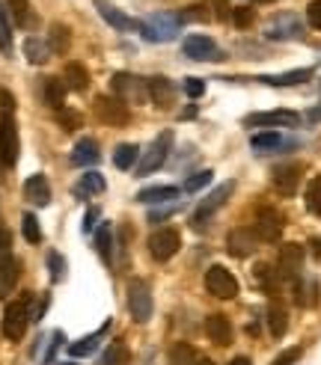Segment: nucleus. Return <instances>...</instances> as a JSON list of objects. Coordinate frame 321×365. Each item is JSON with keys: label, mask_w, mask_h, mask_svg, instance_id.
I'll use <instances>...</instances> for the list:
<instances>
[{"label": "nucleus", "mask_w": 321, "mask_h": 365, "mask_svg": "<svg viewBox=\"0 0 321 365\" xmlns=\"http://www.w3.org/2000/svg\"><path fill=\"white\" fill-rule=\"evenodd\" d=\"M179 30H182V21L172 12H152L149 18L137 21V33L146 42H172L179 36Z\"/></svg>", "instance_id": "obj_1"}, {"label": "nucleus", "mask_w": 321, "mask_h": 365, "mask_svg": "<svg viewBox=\"0 0 321 365\" xmlns=\"http://www.w3.org/2000/svg\"><path fill=\"white\" fill-rule=\"evenodd\" d=\"M170 152H172V131H164L149 143L146 152H140V160H137V167L134 170H137V175H152L155 170H160L167 163Z\"/></svg>", "instance_id": "obj_2"}, {"label": "nucleus", "mask_w": 321, "mask_h": 365, "mask_svg": "<svg viewBox=\"0 0 321 365\" xmlns=\"http://www.w3.org/2000/svg\"><path fill=\"white\" fill-rule=\"evenodd\" d=\"M30 303H33V294H24L15 303H9L4 312V336L18 342L27 333V324H30Z\"/></svg>", "instance_id": "obj_3"}, {"label": "nucleus", "mask_w": 321, "mask_h": 365, "mask_svg": "<svg viewBox=\"0 0 321 365\" xmlns=\"http://www.w3.org/2000/svg\"><path fill=\"white\" fill-rule=\"evenodd\" d=\"M235 193V181H224V184H217L212 193H208L200 205H196V211H193V217H191V226L193 229H203L205 226V220H212L214 217V211L217 208H224L226 205V199Z\"/></svg>", "instance_id": "obj_4"}, {"label": "nucleus", "mask_w": 321, "mask_h": 365, "mask_svg": "<svg viewBox=\"0 0 321 365\" xmlns=\"http://www.w3.org/2000/svg\"><path fill=\"white\" fill-rule=\"evenodd\" d=\"M110 86H114V95L122 98V102H131V104H143L149 98V86H146L143 78L137 74H128V71H116L110 78Z\"/></svg>", "instance_id": "obj_5"}, {"label": "nucleus", "mask_w": 321, "mask_h": 365, "mask_svg": "<svg viewBox=\"0 0 321 365\" xmlns=\"http://www.w3.org/2000/svg\"><path fill=\"white\" fill-rule=\"evenodd\" d=\"M205 291L217 300H232L238 294V280L224 268V264H212V268L205 270Z\"/></svg>", "instance_id": "obj_6"}, {"label": "nucleus", "mask_w": 321, "mask_h": 365, "mask_svg": "<svg viewBox=\"0 0 321 365\" xmlns=\"http://www.w3.org/2000/svg\"><path fill=\"white\" fill-rule=\"evenodd\" d=\"M265 39L274 42H289V39H303V24L298 15L292 12H282V15H274L265 24Z\"/></svg>", "instance_id": "obj_7"}, {"label": "nucleus", "mask_w": 321, "mask_h": 365, "mask_svg": "<svg viewBox=\"0 0 321 365\" xmlns=\"http://www.w3.org/2000/svg\"><path fill=\"white\" fill-rule=\"evenodd\" d=\"M93 110H95L98 122L114 125V128H122V125L131 122V113H128L125 102H122V98H116V95H114V98H110V95H98L95 104H93Z\"/></svg>", "instance_id": "obj_8"}, {"label": "nucleus", "mask_w": 321, "mask_h": 365, "mask_svg": "<svg viewBox=\"0 0 321 365\" xmlns=\"http://www.w3.org/2000/svg\"><path fill=\"white\" fill-rule=\"evenodd\" d=\"M301 116L294 110H268V113H250L244 116L247 128H294Z\"/></svg>", "instance_id": "obj_9"}, {"label": "nucleus", "mask_w": 321, "mask_h": 365, "mask_svg": "<svg viewBox=\"0 0 321 365\" xmlns=\"http://www.w3.org/2000/svg\"><path fill=\"white\" fill-rule=\"evenodd\" d=\"M152 294H149V285L140 282V280H134L128 285V312H131V318L134 321H140L146 324L152 318Z\"/></svg>", "instance_id": "obj_10"}, {"label": "nucleus", "mask_w": 321, "mask_h": 365, "mask_svg": "<svg viewBox=\"0 0 321 365\" xmlns=\"http://www.w3.org/2000/svg\"><path fill=\"white\" fill-rule=\"evenodd\" d=\"M301 270H303V247L301 244H286V247L280 249V259H277L280 280L298 282L301 280Z\"/></svg>", "instance_id": "obj_11"}, {"label": "nucleus", "mask_w": 321, "mask_h": 365, "mask_svg": "<svg viewBox=\"0 0 321 365\" xmlns=\"http://www.w3.org/2000/svg\"><path fill=\"white\" fill-rule=\"evenodd\" d=\"M182 54L188 60H196V62L224 60V51H220L214 39H208V36H188V39L182 42Z\"/></svg>", "instance_id": "obj_12"}, {"label": "nucleus", "mask_w": 321, "mask_h": 365, "mask_svg": "<svg viewBox=\"0 0 321 365\" xmlns=\"http://www.w3.org/2000/svg\"><path fill=\"white\" fill-rule=\"evenodd\" d=\"M0 160L4 167H15L18 160V125L12 116H0Z\"/></svg>", "instance_id": "obj_13"}, {"label": "nucleus", "mask_w": 321, "mask_h": 365, "mask_svg": "<svg viewBox=\"0 0 321 365\" xmlns=\"http://www.w3.org/2000/svg\"><path fill=\"white\" fill-rule=\"evenodd\" d=\"M179 247H182V237L176 229H158L149 237V253L155 261H170L179 253Z\"/></svg>", "instance_id": "obj_14"}, {"label": "nucleus", "mask_w": 321, "mask_h": 365, "mask_svg": "<svg viewBox=\"0 0 321 365\" xmlns=\"http://www.w3.org/2000/svg\"><path fill=\"white\" fill-rule=\"evenodd\" d=\"M282 214L280 211H274V208H259V214H256V235L262 237V241H268V244H274V241H280V235H282Z\"/></svg>", "instance_id": "obj_15"}, {"label": "nucleus", "mask_w": 321, "mask_h": 365, "mask_svg": "<svg viewBox=\"0 0 321 365\" xmlns=\"http://www.w3.org/2000/svg\"><path fill=\"white\" fill-rule=\"evenodd\" d=\"M301 175H303L301 163H282V167L274 170V187L282 196H294L298 193V184H301Z\"/></svg>", "instance_id": "obj_16"}, {"label": "nucleus", "mask_w": 321, "mask_h": 365, "mask_svg": "<svg viewBox=\"0 0 321 365\" xmlns=\"http://www.w3.org/2000/svg\"><path fill=\"white\" fill-rule=\"evenodd\" d=\"M21 276V261L12 253H0V297H9L12 288L18 285Z\"/></svg>", "instance_id": "obj_17"}, {"label": "nucleus", "mask_w": 321, "mask_h": 365, "mask_svg": "<svg viewBox=\"0 0 321 365\" xmlns=\"http://www.w3.org/2000/svg\"><path fill=\"white\" fill-rule=\"evenodd\" d=\"M256 229H232L229 237H226V249H229V256H235V259H244V256H250L253 249H256Z\"/></svg>", "instance_id": "obj_18"}, {"label": "nucleus", "mask_w": 321, "mask_h": 365, "mask_svg": "<svg viewBox=\"0 0 321 365\" xmlns=\"http://www.w3.org/2000/svg\"><path fill=\"white\" fill-rule=\"evenodd\" d=\"M95 9H98V15H102L110 27L114 30H122V33H128V30H137V21L128 18L125 12H119L114 4H107V0H93Z\"/></svg>", "instance_id": "obj_19"}, {"label": "nucleus", "mask_w": 321, "mask_h": 365, "mask_svg": "<svg viewBox=\"0 0 321 365\" xmlns=\"http://www.w3.org/2000/svg\"><path fill=\"white\" fill-rule=\"evenodd\" d=\"M146 86H149V98L158 104V107H170L172 102H176V86H172L164 74H155V78L146 81Z\"/></svg>", "instance_id": "obj_20"}, {"label": "nucleus", "mask_w": 321, "mask_h": 365, "mask_svg": "<svg viewBox=\"0 0 321 365\" xmlns=\"http://www.w3.org/2000/svg\"><path fill=\"white\" fill-rule=\"evenodd\" d=\"M205 333L220 347L232 345V324H229L226 315H208V318H205Z\"/></svg>", "instance_id": "obj_21"}, {"label": "nucleus", "mask_w": 321, "mask_h": 365, "mask_svg": "<svg viewBox=\"0 0 321 365\" xmlns=\"http://www.w3.org/2000/svg\"><path fill=\"white\" fill-rule=\"evenodd\" d=\"M24 199L33 205H48L51 202V184H48L45 175H30L27 181H24Z\"/></svg>", "instance_id": "obj_22"}, {"label": "nucleus", "mask_w": 321, "mask_h": 365, "mask_svg": "<svg viewBox=\"0 0 321 365\" xmlns=\"http://www.w3.org/2000/svg\"><path fill=\"white\" fill-rule=\"evenodd\" d=\"M313 78V69H294V71H282V74H259V83L265 86H298V83H306Z\"/></svg>", "instance_id": "obj_23"}, {"label": "nucleus", "mask_w": 321, "mask_h": 365, "mask_svg": "<svg viewBox=\"0 0 321 365\" xmlns=\"http://www.w3.org/2000/svg\"><path fill=\"white\" fill-rule=\"evenodd\" d=\"M102 160V152H98V143L93 140V137H83V140H78V146L71 149V163L75 167H95V163Z\"/></svg>", "instance_id": "obj_24"}, {"label": "nucleus", "mask_w": 321, "mask_h": 365, "mask_svg": "<svg viewBox=\"0 0 321 365\" xmlns=\"http://www.w3.org/2000/svg\"><path fill=\"white\" fill-rule=\"evenodd\" d=\"M250 146H253V152H259V155H271V152H280V149H286L292 143H286V137H282L280 131H262V134L250 137Z\"/></svg>", "instance_id": "obj_25"}, {"label": "nucleus", "mask_w": 321, "mask_h": 365, "mask_svg": "<svg viewBox=\"0 0 321 365\" xmlns=\"http://www.w3.org/2000/svg\"><path fill=\"white\" fill-rule=\"evenodd\" d=\"M104 191H107V181H104V175L95 172V170H86L81 175V181L75 184V196L78 199H90L93 193H104Z\"/></svg>", "instance_id": "obj_26"}, {"label": "nucleus", "mask_w": 321, "mask_h": 365, "mask_svg": "<svg viewBox=\"0 0 321 365\" xmlns=\"http://www.w3.org/2000/svg\"><path fill=\"white\" fill-rule=\"evenodd\" d=\"M6 6H9L12 21H15L21 30H33L36 27V12L30 6V0H6Z\"/></svg>", "instance_id": "obj_27"}, {"label": "nucleus", "mask_w": 321, "mask_h": 365, "mask_svg": "<svg viewBox=\"0 0 321 365\" xmlns=\"http://www.w3.org/2000/svg\"><path fill=\"white\" fill-rule=\"evenodd\" d=\"M66 81H60V78H45L42 83V95H45V104L48 107H54V110H63V102H66Z\"/></svg>", "instance_id": "obj_28"}, {"label": "nucleus", "mask_w": 321, "mask_h": 365, "mask_svg": "<svg viewBox=\"0 0 321 365\" xmlns=\"http://www.w3.org/2000/svg\"><path fill=\"white\" fill-rule=\"evenodd\" d=\"M63 81L69 90H75V92H83L86 86H90V71H86L81 62H66V69H63Z\"/></svg>", "instance_id": "obj_29"}, {"label": "nucleus", "mask_w": 321, "mask_h": 365, "mask_svg": "<svg viewBox=\"0 0 321 365\" xmlns=\"http://www.w3.org/2000/svg\"><path fill=\"white\" fill-rule=\"evenodd\" d=\"M104 333H107V324H104L98 333L83 336V338H78V342H71V345H69V354H71V357H90V354H95L98 345H102V338H104Z\"/></svg>", "instance_id": "obj_30"}, {"label": "nucleus", "mask_w": 321, "mask_h": 365, "mask_svg": "<svg viewBox=\"0 0 321 365\" xmlns=\"http://www.w3.org/2000/svg\"><path fill=\"white\" fill-rule=\"evenodd\" d=\"M179 187H146V191L137 193V202H146V205H152V202H172V199H179Z\"/></svg>", "instance_id": "obj_31"}, {"label": "nucleus", "mask_w": 321, "mask_h": 365, "mask_svg": "<svg viewBox=\"0 0 321 365\" xmlns=\"http://www.w3.org/2000/svg\"><path fill=\"white\" fill-rule=\"evenodd\" d=\"M24 57H27L33 66H42V62L51 60V45L42 42L39 36H30V39L24 42Z\"/></svg>", "instance_id": "obj_32"}, {"label": "nucleus", "mask_w": 321, "mask_h": 365, "mask_svg": "<svg viewBox=\"0 0 321 365\" xmlns=\"http://www.w3.org/2000/svg\"><path fill=\"white\" fill-rule=\"evenodd\" d=\"M268 330H271V336H274V338H282V336H286V330H289V312L282 309L280 303L268 306Z\"/></svg>", "instance_id": "obj_33"}, {"label": "nucleus", "mask_w": 321, "mask_h": 365, "mask_svg": "<svg viewBox=\"0 0 321 365\" xmlns=\"http://www.w3.org/2000/svg\"><path fill=\"white\" fill-rule=\"evenodd\" d=\"M48 45H51V54H66L69 51L71 36H69L66 24H60V21L51 24V30H48Z\"/></svg>", "instance_id": "obj_34"}, {"label": "nucleus", "mask_w": 321, "mask_h": 365, "mask_svg": "<svg viewBox=\"0 0 321 365\" xmlns=\"http://www.w3.org/2000/svg\"><path fill=\"white\" fill-rule=\"evenodd\" d=\"M137 160H140V149L134 143L116 146V152H114V167L116 170H131V167H137Z\"/></svg>", "instance_id": "obj_35"}, {"label": "nucleus", "mask_w": 321, "mask_h": 365, "mask_svg": "<svg viewBox=\"0 0 321 365\" xmlns=\"http://www.w3.org/2000/svg\"><path fill=\"white\" fill-rule=\"evenodd\" d=\"M253 276H256V282L262 285L268 294H277V288H280V273L271 268V264H256Z\"/></svg>", "instance_id": "obj_36"}, {"label": "nucleus", "mask_w": 321, "mask_h": 365, "mask_svg": "<svg viewBox=\"0 0 321 365\" xmlns=\"http://www.w3.org/2000/svg\"><path fill=\"white\" fill-rule=\"evenodd\" d=\"M131 354H128V347L122 345V342H110V347L104 350L102 357H98V365H128Z\"/></svg>", "instance_id": "obj_37"}, {"label": "nucleus", "mask_w": 321, "mask_h": 365, "mask_svg": "<svg viewBox=\"0 0 321 365\" xmlns=\"http://www.w3.org/2000/svg\"><path fill=\"white\" fill-rule=\"evenodd\" d=\"M110 241H114V226L104 223V226H98L95 229V249H98V256H102V261H114V256H110Z\"/></svg>", "instance_id": "obj_38"}, {"label": "nucleus", "mask_w": 321, "mask_h": 365, "mask_svg": "<svg viewBox=\"0 0 321 365\" xmlns=\"http://www.w3.org/2000/svg\"><path fill=\"white\" fill-rule=\"evenodd\" d=\"M128 244H131V229L128 226H119L116 229V259H114V264L116 268H125L128 264Z\"/></svg>", "instance_id": "obj_39"}, {"label": "nucleus", "mask_w": 321, "mask_h": 365, "mask_svg": "<svg viewBox=\"0 0 321 365\" xmlns=\"http://www.w3.org/2000/svg\"><path fill=\"white\" fill-rule=\"evenodd\" d=\"M200 359H196V350L191 347V345H184V342H179V345H172V350H170V365H196Z\"/></svg>", "instance_id": "obj_40"}, {"label": "nucleus", "mask_w": 321, "mask_h": 365, "mask_svg": "<svg viewBox=\"0 0 321 365\" xmlns=\"http://www.w3.org/2000/svg\"><path fill=\"white\" fill-rule=\"evenodd\" d=\"M306 211L321 217V175H315L310 187H306Z\"/></svg>", "instance_id": "obj_41"}, {"label": "nucleus", "mask_w": 321, "mask_h": 365, "mask_svg": "<svg viewBox=\"0 0 321 365\" xmlns=\"http://www.w3.org/2000/svg\"><path fill=\"white\" fill-rule=\"evenodd\" d=\"M21 232H24V237H27L30 244H39L42 241V229H39L36 214H24V217H21Z\"/></svg>", "instance_id": "obj_42"}, {"label": "nucleus", "mask_w": 321, "mask_h": 365, "mask_svg": "<svg viewBox=\"0 0 321 365\" xmlns=\"http://www.w3.org/2000/svg\"><path fill=\"white\" fill-rule=\"evenodd\" d=\"M0 51L12 54V27H9V15L4 4H0Z\"/></svg>", "instance_id": "obj_43"}, {"label": "nucleus", "mask_w": 321, "mask_h": 365, "mask_svg": "<svg viewBox=\"0 0 321 365\" xmlns=\"http://www.w3.org/2000/svg\"><path fill=\"white\" fill-rule=\"evenodd\" d=\"M48 270H51V282H63L66 276V259L57 253V249H51L48 253Z\"/></svg>", "instance_id": "obj_44"}, {"label": "nucleus", "mask_w": 321, "mask_h": 365, "mask_svg": "<svg viewBox=\"0 0 321 365\" xmlns=\"http://www.w3.org/2000/svg\"><path fill=\"white\" fill-rule=\"evenodd\" d=\"M212 179H214L212 170H200V172H193L191 179H184V191H188V193H196V191H203V187L212 181Z\"/></svg>", "instance_id": "obj_45"}, {"label": "nucleus", "mask_w": 321, "mask_h": 365, "mask_svg": "<svg viewBox=\"0 0 321 365\" xmlns=\"http://www.w3.org/2000/svg\"><path fill=\"white\" fill-rule=\"evenodd\" d=\"M57 122L63 125V131H78L83 125V119L78 116L75 110H57Z\"/></svg>", "instance_id": "obj_46"}, {"label": "nucleus", "mask_w": 321, "mask_h": 365, "mask_svg": "<svg viewBox=\"0 0 321 365\" xmlns=\"http://www.w3.org/2000/svg\"><path fill=\"white\" fill-rule=\"evenodd\" d=\"M63 342H66V336L63 333H51V342H48V350H45V354H42V365H51L54 362V357H57V350L60 347H63Z\"/></svg>", "instance_id": "obj_47"}, {"label": "nucleus", "mask_w": 321, "mask_h": 365, "mask_svg": "<svg viewBox=\"0 0 321 365\" xmlns=\"http://www.w3.org/2000/svg\"><path fill=\"white\" fill-rule=\"evenodd\" d=\"M208 9H212V15H214L217 21L232 18V6H229V0H208Z\"/></svg>", "instance_id": "obj_48"}, {"label": "nucleus", "mask_w": 321, "mask_h": 365, "mask_svg": "<svg viewBox=\"0 0 321 365\" xmlns=\"http://www.w3.org/2000/svg\"><path fill=\"white\" fill-rule=\"evenodd\" d=\"M253 18H256V12H253L250 6H238V9H232V21H235L238 27H250Z\"/></svg>", "instance_id": "obj_49"}, {"label": "nucleus", "mask_w": 321, "mask_h": 365, "mask_svg": "<svg viewBox=\"0 0 321 365\" xmlns=\"http://www.w3.org/2000/svg\"><path fill=\"white\" fill-rule=\"evenodd\" d=\"M182 90H184V95H191V98H200V95L205 92V83H203L200 78H184Z\"/></svg>", "instance_id": "obj_50"}, {"label": "nucleus", "mask_w": 321, "mask_h": 365, "mask_svg": "<svg viewBox=\"0 0 321 365\" xmlns=\"http://www.w3.org/2000/svg\"><path fill=\"white\" fill-rule=\"evenodd\" d=\"M205 18H208V12H203V6H188V9L179 12V21H182V24H188V21H205Z\"/></svg>", "instance_id": "obj_51"}, {"label": "nucleus", "mask_w": 321, "mask_h": 365, "mask_svg": "<svg viewBox=\"0 0 321 365\" xmlns=\"http://www.w3.org/2000/svg\"><path fill=\"white\" fill-rule=\"evenodd\" d=\"M301 354H303L301 347H289V350H282V354H280L274 362H271V365H294V362L301 359Z\"/></svg>", "instance_id": "obj_52"}, {"label": "nucleus", "mask_w": 321, "mask_h": 365, "mask_svg": "<svg viewBox=\"0 0 321 365\" xmlns=\"http://www.w3.org/2000/svg\"><path fill=\"white\" fill-rule=\"evenodd\" d=\"M12 110H15V98L9 90H0V116H12Z\"/></svg>", "instance_id": "obj_53"}, {"label": "nucleus", "mask_w": 321, "mask_h": 365, "mask_svg": "<svg viewBox=\"0 0 321 365\" xmlns=\"http://www.w3.org/2000/svg\"><path fill=\"white\" fill-rule=\"evenodd\" d=\"M98 220V208H86V214H83V226H81V229H83V235H90V232H95V223Z\"/></svg>", "instance_id": "obj_54"}, {"label": "nucleus", "mask_w": 321, "mask_h": 365, "mask_svg": "<svg viewBox=\"0 0 321 365\" xmlns=\"http://www.w3.org/2000/svg\"><path fill=\"white\" fill-rule=\"evenodd\" d=\"M306 18H310L313 27H318V30H321V0H313L310 9H306Z\"/></svg>", "instance_id": "obj_55"}, {"label": "nucleus", "mask_w": 321, "mask_h": 365, "mask_svg": "<svg viewBox=\"0 0 321 365\" xmlns=\"http://www.w3.org/2000/svg\"><path fill=\"white\" fill-rule=\"evenodd\" d=\"M179 211V205H167V208H158V211H152L149 214V223H158V220H167L170 214H176Z\"/></svg>", "instance_id": "obj_56"}, {"label": "nucleus", "mask_w": 321, "mask_h": 365, "mask_svg": "<svg viewBox=\"0 0 321 365\" xmlns=\"http://www.w3.org/2000/svg\"><path fill=\"white\" fill-rule=\"evenodd\" d=\"M12 244V235L4 229V226H0V253H6V247Z\"/></svg>", "instance_id": "obj_57"}, {"label": "nucleus", "mask_w": 321, "mask_h": 365, "mask_svg": "<svg viewBox=\"0 0 321 365\" xmlns=\"http://www.w3.org/2000/svg\"><path fill=\"white\" fill-rule=\"evenodd\" d=\"M306 122H321V107H313L306 113Z\"/></svg>", "instance_id": "obj_58"}, {"label": "nucleus", "mask_w": 321, "mask_h": 365, "mask_svg": "<svg viewBox=\"0 0 321 365\" xmlns=\"http://www.w3.org/2000/svg\"><path fill=\"white\" fill-rule=\"evenodd\" d=\"M229 365H253V362H250V359H247V357H235V359H232V362H229Z\"/></svg>", "instance_id": "obj_59"}, {"label": "nucleus", "mask_w": 321, "mask_h": 365, "mask_svg": "<svg viewBox=\"0 0 321 365\" xmlns=\"http://www.w3.org/2000/svg\"><path fill=\"white\" fill-rule=\"evenodd\" d=\"M191 116H196V107H188V110L182 113V119H191Z\"/></svg>", "instance_id": "obj_60"}, {"label": "nucleus", "mask_w": 321, "mask_h": 365, "mask_svg": "<svg viewBox=\"0 0 321 365\" xmlns=\"http://www.w3.org/2000/svg\"><path fill=\"white\" fill-rule=\"evenodd\" d=\"M313 247H315V249H313V253H315V256L321 259V237H318V241H313Z\"/></svg>", "instance_id": "obj_61"}, {"label": "nucleus", "mask_w": 321, "mask_h": 365, "mask_svg": "<svg viewBox=\"0 0 321 365\" xmlns=\"http://www.w3.org/2000/svg\"><path fill=\"white\" fill-rule=\"evenodd\" d=\"M196 365H214L212 359H200V362H196Z\"/></svg>", "instance_id": "obj_62"}, {"label": "nucleus", "mask_w": 321, "mask_h": 365, "mask_svg": "<svg viewBox=\"0 0 321 365\" xmlns=\"http://www.w3.org/2000/svg\"><path fill=\"white\" fill-rule=\"evenodd\" d=\"M63 365H75V362H63Z\"/></svg>", "instance_id": "obj_63"}, {"label": "nucleus", "mask_w": 321, "mask_h": 365, "mask_svg": "<svg viewBox=\"0 0 321 365\" xmlns=\"http://www.w3.org/2000/svg\"><path fill=\"white\" fill-rule=\"evenodd\" d=\"M265 4H268V0H265Z\"/></svg>", "instance_id": "obj_64"}]
</instances>
